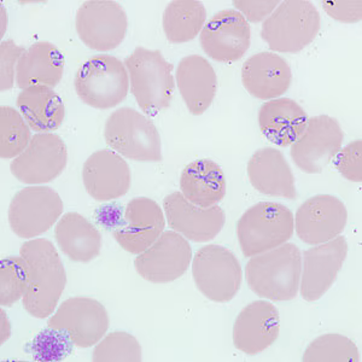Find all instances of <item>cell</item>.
Here are the masks:
<instances>
[{
  "instance_id": "37",
  "label": "cell",
  "mask_w": 362,
  "mask_h": 362,
  "mask_svg": "<svg viewBox=\"0 0 362 362\" xmlns=\"http://www.w3.org/2000/svg\"><path fill=\"white\" fill-rule=\"evenodd\" d=\"M25 49L13 40H5L0 44V64H1V90H11L16 83L17 63L25 54Z\"/></svg>"
},
{
  "instance_id": "35",
  "label": "cell",
  "mask_w": 362,
  "mask_h": 362,
  "mask_svg": "<svg viewBox=\"0 0 362 362\" xmlns=\"http://www.w3.org/2000/svg\"><path fill=\"white\" fill-rule=\"evenodd\" d=\"M73 346L69 334L49 326L34 337L30 353L35 361H62L71 354Z\"/></svg>"
},
{
  "instance_id": "38",
  "label": "cell",
  "mask_w": 362,
  "mask_h": 362,
  "mask_svg": "<svg viewBox=\"0 0 362 362\" xmlns=\"http://www.w3.org/2000/svg\"><path fill=\"white\" fill-rule=\"evenodd\" d=\"M322 8L329 17L343 23L361 21L362 1H321Z\"/></svg>"
},
{
  "instance_id": "39",
  "label": "cell",
  "mask_w": 362,
  "mask_h": 362,
  "mask_svg": "<svg viewBox=\"0 0 362 362\" xmlns=\"http://www.w3.org/2000/svg\"><path fill=\"white\" fill-rule=\"evenodd\" d=\"M279 4V1H233V6L237 8V11L242 13L247 22L252 23L264 21Z\"/></svg>"
},
{
  "instance_id": "12",
  "label": "cell",
  "mask_w": 362,
  "mask_h": 362,
  "mask_svg": "<svg viewBox=\"0 0 362 362\" xmlns=\"http://www.w3.org/2000/svg\"><path fill=\"white\" fill-rule=\"evenodd\" d=\"M66 162L68 150L61 136L37 133L25 151L10 163V172L22 184L42 185L57 179Z\"/></svg>"
},
{
  "instance_id": "14",
  "label": "cell",
  "mask_w": 362,
  "mask_h": 362,
  "mask_svg": "<svg viewBox=\"0 0 362 362\" xmlns=\"http://www.w3.org/2000/svg\"><path fill=\"white\" fill-rule=\"evenodd\" d=\"M110 319L107 309L90 297H71L51 315L47 326L69 334L75 346L90 348L107 334Z\"/></svg>"
},
{
  "instance_id": "1",
  "label": "cell",
  "mask_w": 362,
  "mask_h": 362,
  "mask_svg": "<svg viewBox=\"0 0 362 362\" xmlns=\"http://www.w3.org/2000/svg\"><path fill=\"white\" fill-rule=\"evenodd\" d=\"M20 256L28 271V286L22 303L37 319L51 317L66 285V268L49 239H30L22 244Z\"/></svg>"
},
{
  "instance_id": "6",
  "label": "cell",
  "mask_w": 362,
  "mask_h": 362,
  "mask_svg": "<svg viewBox=\"0 0 362 362\" xmlns=\"http://www.w3.org/2000/svg\"><path fill=\"white\" fill-rule=\"evenodd\" d=\"M126 66L110 54H97L80 66L74 87L78 98L88 107L107 110L122 103L129 92Z\"/></svg>"
},
{
  "instance_id": "19",
  "label": "cell",
  "mask_w": 362,
  "mask_h": 362,
  "mask_svg": "<svg viewBox=\"0 0 362 362\" xmlns=\"http://www.w3.org/2000/svg\"><path fill=\"white\" fill-rule=\"evenodd\" d=\"M163 211L169 227L194 243H206L214 239L226 223L221 206H194L181 192H173L165 198Z\"/></svg>"
},
{
  "instance_id": "40",
  "label": "cell",
  "mask_w": 362,
  "mask_h": 362,
  "mask_svg": "<svg viewBox=\"0 0 362 362\" xmlns=\"http://www.w3.org/2000/svg\"><path fill=\"white\" fill-rule=\"evenodd\" d=\"M1 341L0 343L4 344L5 341H8L10 336H11V325H10V321H8L6 313H5L4 309H1Z\"/></svg>"
},
{
  "instance_id": "33",
  "label": "cell",
  "mask_w": 362,
  "mask_h": 362,
  "mask_svg": "<svg viewBox=\"0 0 362 362\" xmlns=\"http://www.w3.org/2000/svg\"><path fill=\"white\" fill-rule=\"evenodd\" d=\"M92 360L95 362H139L143 360V350L134 336L115 331L95 344Z\"/></svg>"
},
{
  "instance_id": "29",
  "label": "cell",
  "mask_w": 362,
  "mask_h": 362,
  "mask_svg": "<svg viewBox=\"0 0 362 362\" xmlns=\"http://www.w3.org/2000/svg\"><path fill=\"white\" fill-rule=\"evenodd\" d=\"M18 112L32 131L51 133L66 119V107L54 88L32 86L21 90L16 99Z\"/></svg>"
},
{
  "instance_id": "15",
  "label": "cell",
  "mask_w": 362,
  "mask_h": 362,
  "mask_svg": "<svg viewBox=\"0 0 362 362\" xmlns=\"http://www.w3.org/2000/svg\"><path fill=\"white\" fill-rule=\"evenodd\" d=\"M199 42L214 61L237 62L250 47V25L237 10H221L204 25Z\"/></svg>"
},
{
  "instance_id": "8",
  "label": "cell",
  "mask_w": 362,
  "mask_h": 362,
  "mask_svg": "<svg viewBox=\"0 0 362 362\" xmlns=\"http://www.w3.org/2000/svg\"><path fill=\"white\" fill-rule=\"evenodd\" d=\"M192 276L198 290L208 300L226 303L240 290L243 271L232 251L210 244L201 247L192 259Z\"/></svg>"
},
{
  "instance_id": "13",
  "label": "cell",
  "mask_w": 362,
  "mask_h": 362,
  "mask_svg": "<svg viewBox=\"0 0 362 362\" xmlns=\"http://www.w3.org/2000/svg\"><path fill=\"white\" fill-rule=\"evenodd\" d=\"M192 249L189 240L175 230H165L156 242L136 256L134 267L143 279L165 284L179 279L189 269Z\"/></svg>"
},
{
  "instance_id": "5",
  "label": "cell",
  "mask_w": 362,
  "mask_h": 362,
  "mask_svg": "<svg viewBox=\"0 0 362 362\" xmlns=\"http://www.w3.org/2000/svg\"><path fill=\"white\" fill-rule=\"evenodd\" d=\"M293 230V211L276 202H259L250 206L237 223L239 245L245 257H252L288 243Z\"/></svg>"
},
{
  "instance_id": "11",
  "label": "cell",
  "mask_w": 362,
  "mask_h": 362,
  "mask_svg": "<svg viewBox=\"0 0 362 362\" xmlns=\"http://www.w3.org/2000/svg\"><path fill=\"white\" fill-rule=\"evenodd\" d=\"M343 140L344 133L337 119L329 115L313 116L290 146V155L302 172L319 174L339 153Z\"/></svg>"
},
{
  "instance_id": "9",
  "label": "cell",
  "mask_w": 362,
  "mask_h": 362,
  "mask_svg": "<svg viewBox=\"0 0 362 362\" xmlns=\"http://www.w3.org/2000/svg\"><path fill=\"white\" fill-rule=\"evenodd\" d=\"M63 210L62 198L52 187L27 186L11 199L8 225L20 238H37L54 226L62 216Z\"/></svg>"
},
{
  "instance_id": "41",
  "label": "cell",
  "mask_w": 362,
  "mask_h": 362,
  "mask_svg": "<svg viewBox=\"0 0 362 362\" xmlns=\"http://www.w3.org/2000/svg\"><path fill=\"white\" fill-rule=\"evenodd\" d=\"M0 13H1V34H0V35L3 37H4L6 27H8V15H6L4 6H1V8H0Z\"/></svg>"
},
{
  "instance_id": "24",
  "label": "cell",
  "mask_w": 362,
  "mask_h": 362,
  "mask_svg": "<svg viewBox=\"0 0 362 362\" xmlns=\"http://www.w3.org/2000/svg\"><path fill=\"white\" fill-rule=\"evenodd\" d=\"M177 86L192 115H202L209 109L218 90V76L206 58L191 54L177 64Z\"/></svg>"
},
{
  "instance_id": "10",
  "label": "cell",
  "mask_w": 362,
  "mask_h": 362,
  "mask_svg": "<svg viewBox=\"0 0 362 362\" xmlns=\"http://www.w3.org/2000/svg\"><path fill=\"white\" fill-rule=\"evenodd\" d=\"M75 27L81 42L90 49L105 52L119 47L127 34V13L116 1L90 0L78 8Z\"/></svg>"
},
{
  "instance_id": "17",
  "label": "cell",
  "mask_w": 362,
  "mask_h": 362,
  "mask_svg": "<svg viewBox=\"0 0 362 362\" xmlns=\"http://www.w3.org/2000/svg\"><path fill=\"white\" fill-rule=\"evenodd\" d=\"M165 211L156 201L136 197L128 202L112 235L124 250L139 255L165 232Z\"/></svg>"
},
{
  "instance_id": "2",
  "label": "cell",
  "mask_w": 362,
  "mask_h": 362,
  "mask_svg": "<svg viewBox=\"0 0 362 362\" xmlns=\"http://www.w3.org/2000/svg\"><path fill=\"white\" fill-rule=\"evenodd\" d=\"M302 254L293 243L252 256L245 279L252 293L269 300H291L300 291Z\"/></svg>"
},
{
  "instance_id": "25",
  "label": "cell",
  "mask_w": 362,
  "mask_h": 362,
  "mask_svg": "<svg viewBox=\"0 0 362 362\" xmlns=\"http://www.w3.org/2000/svg\"><path fill=\"white\" fill-rule=\"evenodd\" d=\"M257 121L266 139L280 148H288L305 131L308 115L293 99L276 98L261 105Z\"/></svg>"
},
{
  "instance_id": "18",
  "label": "cell",
  "mask_w": 362,
  "mask_h": 362,
  "mask_svg": "<svg viewBox=\"0 0 362 362\" xmlns=\"http://www.w3.org/2000/svg\"><path fill=\"white\" fill-rule=\"evenodd\" d=\"M348 223V210L341 199L331 194H317L297 210V237L309 245L329 242L341 235Z\"/></svg>"
},
{
  "instance_id": "20",
  "label": "cell",
  "mask_w": 362,
  "mask_h": 362,
  "mask_svg": "<svg viewBox=\"0 0 362 362\" xmlns=\"http://www.w3.org/2000/svg\"><path fill=\"white\" fill-rule=\"evenodd\" d=\"M83 181L90 197L107 202L127 194L132 173L124 157L114 150H98L83 163Z\"/></svg>"
},
{
  "instance_id": "7",
  "label": "cell",
  "mask_w": 362,
  "mask_h": 362,
  "mask_svg": "<svg viewBox=\"0 0 362 362\" xmlns=\"http://www.w3.org/2000/svg\"><path fill=\"white\" fill-rule=\"evenodd\" d=\"M107 144L122 157L138 162L162 160L160 133L151 119L132 107L110 114L104 126Z\"/></svg>"
},
{
  "instance_id": "23",
  "label": "cell",
  "mask_w": 362,
  "mask_h": 362,
  "mask_svg": "<svg viewBox=\"0 0 362 362\" xmlns=\"http://www.w3.org/2000/svg\"><path fill=\"white\" fill-rule=\"evenodd\" d=\"M247 177L254 189L266 196L293 201L298 196L291 167L278 148H262L254 153L247 162Z\"/></svg>"
},
{
  "instance_id": "34",
  "label": "cell",
  "mask_w": 362,
  "mask_h": 362,
  "mask_svg": "<svg viewBox=\"0 0 362 362\" xmlns=\"http://www.w3.org/2000/svg\"><path fill=\"white\" fill-rule=\"evenodd\" d=\"M28 286V271L21 256H10L0 264V305L10 307L25 296Z\"/></svg>"
},
{
  "instance_id": "30",
  "label": "cell",
  "mask_w": 362,
  "mask_h": 362,
  "mask_svg": "<svg viewBox=\"0 0 362 362\" xmlns=\"http://www.w3.org/2000/svg\"><path fill=\"white\" fill-rule=\"evenodd\" d=\"M206 10L197 0H175L167 5L162 25L168 42L182 44L191 42L206 25Z\"/></svg>"
},
{
  "instance_id": "31",
  "label": "cell",
  "mask_w": 362,
  "mask_h": 362,
  "mask_svg": "<svg viewBox=\"0 0 362 362\" xmlns=\"http://www.w3.org/2000/svg\"><path fill=\"white\" fill-rule=\"evenodd\" d=\"M32 140L30 127L21 112L13 107H0V156L4 160L16 158Z\"/></svg>"
},
{
  "instance_id": "32",
  "label": "cell",
  "mask_w": 362,
  "mask_h": 362,
  "mask_svg": "<svg viewBox=\"0 0 362 362\" xmlns=\"http://www.w3.org/2000/svg\"><path fill=\"white\" fill-rule=\"evenodd\" d=\"M305 362H358L360 353L354 341L341 334H324L314 339L303 354Z\"/></svg>"
},
{
  "instance_id": "4",
  "label": "cell",
  "mask_w": 362,
  "mask_h": 362,
  "mask_svg": "<svg viewBox=\"0 0 362 362\" xmlns=\"http://www.w3.org/2000/svg\"><path fill=\"white\" fill-rule=\"evenodd\" d=\"M320 25V13L313 3L288 0L264 20L261 37L272 51L297 54L315 40Z\"/></svg>"
},
{
  "instance_id": "28",
  "label": "cell",
  "mask_w": 362,
  "mask_h": 362,
  "mask_svg": "<svg viewBox=\"0 0 362 362\" xmlns=\"http://www.w3.org/2000/svg\"><path fill=\"white\" fill-rule=\"evenodd\" d=\"M54 237L58 247L74 262H90L100 254L103 247L102 235L95 225L74 211L58 220Z\"/></svg>"
},
{
  "instance_id": "22",
  "label": "cell",
  "mask_w": 362,
  "mask_h": 362,
  "mask_svg": "<svg viewBox=\"0 0 362 362\" xmlns=\"http://www.w3.org/2000/svg\"><path fill=\"white\" fill-rule=\"evenodd\" d=\"M293 81L288 61L274 52H259L247 58L242 66V83L249 95L271 100L285 95Z\"/></svg>"
},
{
  "instance_id": "36",
  "label": "cell",
  "mask_w": 362,
  "mask_h": 362,
  "mask_svg": "<svg viewBox=\"0 0 362 362\" xmlns=\"http://www.w3.org/2000/svg\"><path fill=\"white\" fill-rule=\"evenodd\" d=\"M334 165L341 177L353 182L362 181V141L355 140L341 148L336 155Z\"/></svg>"
},
{
  "instance_id": "27",
  "label": "cell",
  "mask_w": 362,
  "mask_h": 362,
  "mask_svg": "<svg viewBox=\"0 0 362 362\" xmlns=\"http://www.w3.org/2000/svg\"><path fill=\"white\" fill-rule=\"evenodd\" d=\"M182 196L201 208L218 206L226 194V179L214 160H194L186 165L180 177Z\"/></svg>"
},
{
  "instance_id": "3",
  "label": "cell",
  "mask_w": 362,
  "mask_h": 362,
  "mask_svg": "<svg viewBox=\"0 0 362 362\" xmlns=\"http://www.w3.org/2000/svg\"><path fill=\"white\" fill-rule=\"evenodd\" d=\"M124 66L131 90L143 112L157 114L170 105L175 90L173 66L160 51L139 46L124 59Z\"/></svg>"
},
{
  "instance_id": "21",
  "label": "cell",
  "mask_w": 362,
  "mask_h": 362,
  "mask_svg": "<svg viewBox=\"0 0 362 362\" xmlns=\"http://www.w3.org/2000/svg\"><path fill=\"white\" fill-rule=\"evenodd\" d=\"M280 317L276 305L254 300L244 307L233 326V344L244 354H259L279 337Z\"/></svg>"
},
{
  "instance_id": "26",
  "label": "cell",
  "mask_w": 362,
  "mask_h": 362,
  "mask_svg": "<svg viewBox=\"0 0 362 362\" xmlns=\"http://www.w3.org/2000/svg\"><path fill=\"white\" fill-rule=\"evenodd\" d=\"M64 74L62 52L49 42H39L25 49L17 63L16 85L22 90L32 86L54 88Z\"/></svg>"
},
{
  "instance_id": "16",
  "label": "cell",
  "mask_w": 362,
  "mask_h": 362,
  "mask_svg": "<svg viewBox=\"0 0 362 362\" xmlns=\"http://www.w3.org/2000/svg\"><path fill=\"white\" fill-rule=\"evenodd\" d=\"M346 256L348 242L341 235L305 250L300 272L302 298L308 302L320 300L337 279Z\"/></svg>"
}]
</instances>
